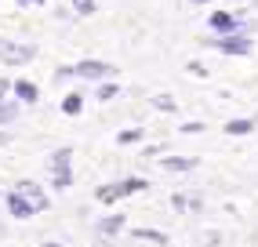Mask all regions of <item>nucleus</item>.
I'll return each instance as SVG.
<instances>
[{
  "mask_svg": "<svg viewBox=\"0 0 258 247\" xmlns=\"http://www.w3.org/2000/svg\"><path fill=\"white\" fill-rule=\"evenodd\" d=\"M142 189H146L142 178H124V182H116V186H102L95 197H98L102 204H113V200H124V197H131V193H142Z\"/></svg>",
  "mask_w": 258,
  "mask_h": 247,
  "instance_id": "obj_1",
  "label": "nucleus"
},
{
  "mask_svg": "<svg viewBox=\"0 0 258 247\" xmlns=\"http://www.w3.org/2000/svg\"><path fill=\"white\" fill-rule=\"evenodd\" d=\"M33 55H37V47H33V44H11V40L0 37V62H8V66H22V62H29Z\"/></svg>",
  "mask_w": 258,
  "mask_h": 247,
  "instance_id": "obj_2",
  "label": "nucleus"
},
{
  "mask_svg": "<svg viewBox=\"0 0 258 247\" xmlns=\"http://www.w3.org/2000/svg\"><path fill=\"white\" fill-rule=\"evenodd\" d=\"M73 73H77V77H84V80H106V77H113V73H116V69H113V66H106V62L88 58V62H77V66H73Z\"/></svg>",
  "mask_w": 258,
  "mask_h": 247,
  "instance_id": "obj_3",
  "label": "nucleus"
},
{
  "mask_svg": "<svg viewBox=\"0 0 258 247\" xmlns=\"http://www.w3.org/2000/svg\"><path fill=\"white\" fill-rule=\"evenodd\" d=\"M218 51H226V55H247L251 51V40L247 37H222V40H211Z\"/></svg>",
  "mask_w": 258,
  "mask_h": 247,
  "instance_id": "obj_4",
  "label": "nucleus"
},
{
  "mask_svg": "<svg viewBox=\"0 0 258 247\" xmlns=\"http://www.w3.org/2000/svg\"><path fill=\"white\" fill-rule=\"evenodd\" d=\"M15 193H22V197H26L33 207H37V211H44V207H47V193H44L37 182H19V189H15Z\"/></svg>",
  "mask_w": 258,
  "mask_h": 247,
  "instance_id": "obj_5",
  "label": "nucleus"
},
{
  "mask_svg": "<svg viewBox=\"0 0 258 247\" xmlns=\"http://www.w3.org/2000/svg\"><path fill=\"white\" fill-rule=\"evenodd\" d=\"M8 207H11V215H19V218H29V215H37V207H33L22 193H11L8 197Z\"/></svg>",
  "mask_w": 258,
  "mask_h": 247,
  "instance_id": "obj_6",
  "label": "nucleus"
},
{
  "mask_svg": "<svg viewBox=\"0 0 258 247\" xmlns=\"http://www.w3.org/2000/svg\"><path fill=\"white\" fill-rule=\"evenodd\" d=\"M70 156H73V149H58L55 156H51V167H55V178H62V174H70Z\"/></svg>",
  "mask_w": 258,
  "mask_h": 247,
  "instance_id": "obj_7",
  "label": "nucleus"
},
{
  "mask_svg": "<svg viewBox=\"0 0 258 247\" xmlns=\"http://www.w3.org/2000/svg\"><path fill=\"white\" fill-rule=\"evenodd\" d=\"M116 229H124V215H109V218L98 222V233H102V236H113Z\"/></svg>",
  "mask_w": 258,
  "mask_h": 247,
  "instance_id": "obj_8",
  "label": "nucleus"
},
{
  "mask_svg": "<svg viewBox=\"0 0 258 247\" xmlns=\"http://www.w3.org/2000/svg\"><path fill=\"white\" fill-rule=\"evenodd\" d=\"M236 26V19H233V15H226V11H215L211 15V29H218V33H229Z\"/></svg>",
  "mask_w": 258,
  "mask_h": 247,
  "instance_id": "obj_9",
  "label": "nucleus"
},
{
  "mask_svg": "<svg viewBox=\"0 0 258 247\" xmlns=\"http://www.w3.org/2000/svg\"><path fill=\"white\" fill-rule=\"evenodd\" d=\"M15 95H19L22 102H37V84H29V80H15Z\"/></svg>",
  "mask_w": 258,
  "mask_h": 247,
  "instance_id": "obj_10",
  "label": "nucleus"
},
{
  "mask_svg": "<svg viewBox=\"0 0 258 247\" xmlns=\"http://www.w3.org/2000/svg\"><path fill=\"white\" fill-rule=\"evenodd\" d=\"M84 109V98L80 95H66V102H62V113H70V116H77Z\"/></svg>",
  "mask_w": 258,
  "mask_h": 247,
  "instance_id": "obj_11",
  "label": "nucleus"
},
{
  "mask_svg": "<svg viewBox=\"0 0 258 247\" xmlns=\"http://www.w3.org/2000/svg\"><path fill=\"white\" fill-rule=\"evenodd\" d=\"M135 236H139V240H153V243H167V236L157 233V229H135Z\"/></svg>",
  "mask_w": 258,
  "mask_h": 247,
  "instance_id": "obj_12",
  "label": "nucleus"
},
{
  "mask_svg": "<svg viewBox=\"0 0 258 247\" xmlns=\"http://www.w3.org/2000/svg\"><path fill=\"white\" fill-rule=\"evenodd\" d=\"M251 128H254L251 120H229V124H226V131H229V135H247Z\"/></svg>",
  "mask_w": 258,
  "mask_h": 247,
  "instance_id": "obj_13",
  "label": "nucleus"
},
{
  "mask_svg": "<svg viewBox=\"0 0 258 247\" xmlns=\"http://www.w3.org/2000/svg\"><path fill=\"white\" fill-rule=\"evenodd\" d=\"M193 164H197V160H178V156H167V160H164L167 171H189Z\"/></svg>",
  "mask_w": 258,
  "mask_h": 247,
  "instance_id": "obj_14",
  "label": "nucleus"
},
{
  "mask_svg": "<svg viewBox=\"0 0 258 247\" xmlns=\"http://www.w3.org/2000/svg\"><path fill=\"white\" fill-rule=\"evenodd\" d=\"M15 116H19V105H15V102H0V124H8Z\"/></svg>",
  "mask_w": 258,
  "mask_h": 247,
  "instance_id": "obj_15",
  "label": "nucleus"
},
{
  "mask_svg": "<svg viewBox=\"0 0 258 247\" xmlns=\"http://www.w3.org/2000/svg\"><path fill=\"white\" fill-rule=\"evenodd\" d=\"M73 8L80 15H95V0H73Z\"/></svg>",
  "mask_w": 258,
  "mask_h": 247,
  "instance_id": "obj_16",
  "label": "nucleus"
},
{
  "mask_svg": "<svg viewBox=\"0 0 258 247\" xmlns=\"http://www.w3.org/2000/svg\"><path fill=\"white\" fill-rule=\"evenodd\" d=\"M139 135H142L139 128H135V131H124V135H120V146H127V142H139Z\"/></svg>",
  "mask_w": 258,
  "mask_h": 247,
  "instance_id": "obj_17",
  "label": "nucleus"
},
{
  "mask_svg": "<svg viewBox=\"0 0 258 247\" xmlns=\"http://www.w3.org/2000/svg\"><path fill=\"white\" fill-rule=\"evenodd\" d=\"M153 105H157V109H167V113L175 109V102H171V98H164V95H160V98H153Z\"/></svg>",
  "mask_w": 258,
  "mask_h": 247,
  "instance_id": "obj_18",
  "label": "nucleus"
},
{
  "mask_svg": "<svg viewBox=\"0 0 258 247\" xmlns=\"http://www.w3.org/2000/svg\"><path fill=\"white\" fill-rule=\"evenodd\" d=\"M98 98H102V102H109V98H116V87H113V84H106V87H102V91H98Z\"/></svg>",
  "mask_w": 258,
  "mask_h": 247,
  "instance_id": "obj_19",
  "label": "nucleus"
},
{
  "mask_svg": "<svg viewBox=\"0 0 258 247\" xmlns=\"http://www.w3.org/2000/svg\"><path fill=\"white\" fill-rule=\"evenodd\" d=\"M8 142H11V135H8V131H0V146H8Z\"/></svg>",
  "mask_w": 258,
  "mask_h": 247,
  "instance_id": "obj_20",
  "label": "nucleus"
},
{
  "mask_svg": "<svg viewBox=\"0 0 258 247\" xmlns=\"http://www.w3.org/2000/svg\"><path fill=\"white\" fill-rule=\"evenodd\" d=\"M8 91V80H0V95H4ZM0 102H4V98H0Z\"/></svg>",
  "mask_w": 258,
  "mask_h": 247,
  "instance_id": "obj_21",
  "label": "nucleus"
},
{
  "mask_svg": "<svg viewBox=\"0 0 258 247\" xmlns=\"http://www.w3.org/2000/svg\"><path fill=\"white\" fill-rule=\"evenodd\" d=\"M19 4H44V0H19Z\"/></svg>",
  "mask_w": 258,
  "mask_h": 247,
  "instance_id": "obj_22",
  "label": "nucleus"
},
{
  "mask_svg": "<svg viewBox=\"0 0 258 247\" xmlns=\"http://www.w3.org/2000/svg\"><path fill=\"white\" fill-rule=\"evenodd\" d=\"M44 247H62V243H44Z\"/></svg>",
  "mask_w": 258,
  "mask_h": 247,
  "instance_id": "obj_23",
  "label": "nucleus"
},
{
  "mask_svg": "<svg viewBox=\"0 0 258 247\" xmlns=\"http://www.w3.org/2000/svg\"><path fill=\"white\" fill-rule=\"evenodd\" d=\"M193 4H208V0H193Z\"/></svg>",
  "mask_w": 258,
  "mask_h": 247,
  "instance_id": "obj_24",
  "label": "nucleus"
}]
</instances>
